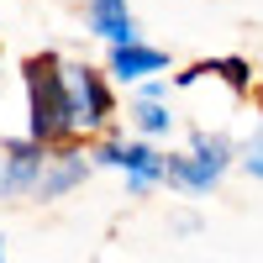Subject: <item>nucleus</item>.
Listing matches in <instances>:
<instances>
[{"label": "nucleus", "instance_id": "obj_7", "mask_svg": "<svg viewBox=\"0 0 263 263\" xmlns=\"http://www.w3.org/2000/svg\"><path fill=\"white\" fill-rule=\"evenodd\" d=\"M163 69H168V53L153 48V42H142V37L105 53V79H116V84H142V79L163 74Z\"/></svg>", "mask_w": 263, "mask_h": 263}, {"label": "nucleus", "instance_id": "obj_9", "mask_svg": "<svg viewBox=\"0 0 263 263\" xmlns=\"http://www.w3.org/2000/svg\"><path fill=\"white\" fill-rule=\"evenodd\" d=\"M200 79H227L237 95H248V90H253V63L237 58V53H232V58H200V63H190V69L174 79V84H179V90H190V84H200Z\"/></svg>", "mask_w": 263, "mask_h": 263}, {"label": "nucleus", "instance_id": "obj_11", "mask_svg": "<svg viewBox=\"0 0 263 263\" xmlns=\"http://www.w3.org/2000/svg\"><path fill=\"white\" fill-rule=\"evenodd\" d=\"M242 168L253 174V179H263V121L253 126V137L242 142Z\"/></svg>", "mask_w": 263, "mask_h": 263}, {"label": "nucleus", "instance_id": "obj_1", "mask_svg": "<svg viewBox=\"0 0 263 263\" xmlns=\"http://www.w3.org/2000/svg\"><path fill=\"white\" fill-rule=\"evenodd\" d=\"M63 58L58 53H32L21 63V84H27V142L37 147H63L74 142L69 111H63Z\"/></svg>", "mask_w": 263, "mask_h": 263}, {"label": "nucleus", "instance_id": "obj_13", "mask_svg": "<svg viewBox=\"0 0 263 263\" xmlns=\"http://www.w3.org/2000/svg\"><path fill=\"white\" fill-rule=\"evenodd\" d=\"M0 263H6V237H0Z\"/></svg>", "mask_w": 263, "mask_h": 263}, {"label": "nucleus", "instance_id": "obj_4", "mask_svg": "<svg viewBox=\"0 0 263 263\" xmlns=\"http://www.w3.org/2000/svg\"><path fill=\"white\" fill-rule=\"evenodd\" d=\"M90 163H105V168H116L126 174V195H153L163 184V153L158 147H147V142H126V137H105L95 153H90Z\"/></svg>", "mask_w": 263, "mask_h": 263}, {"label": "nucleus", "instance_id": "obj_12", "mask_svg": "<svg viewBox=\"0 0 263 263\" xmlns=\"http://www.w3.org/2000/svg\"><path fill=\"white\" fill-rule=\"evenodd\" d=\"M132 100H168V84H163V79H147V84H142V90L132 95Z\"/></svg>", "mask_w": 263, "mask_h": 263}, {"label": "nucleus", "instance_id": "obj_8", "mask_svg": "<svg viewBox=\"0 0 263 263\" xmlns=\"http://www.w3.org/2000/svg\"><path fill=\"white\" fill-rule=\"evenodd\" d=\"M84 32L111 48H126V42H137V16L126 0H84Z\"/></svg>", "mask_w": 263, "mask_h": 263}, {"label": "nucleus", "instance_id": "obj_2", "mask_svg": "<svg viewBox=\"0 0 263 263\" xmlns=\"http://www.w3.org/2000/svg\"><path fill=\"white\" fill-rule=\"evenodd\" d=\"M63 111H69V132L74 142L79 137H105L116 121V90L111 79H105V69H95V63H63Z\"/></svg>", "mask_w": 263, "mask_h": 263}, {"label": "nucleus", "instance_id": "obj_14", "mask_svg": "<svg viewBox=\"0 0 263 263\" xmlns=\"http://www.w3.org/2000/svg\"><path fill=\"white\" fill-rule=\"evenodd\" d=\"M258 105H263V84H258Z\"/></svg>", "mask_w": 263, "mask_h": 263}, {"label": "nucleus", "instance_id": "obj_3", "mask_svg": "<svg viewBox=\"0 0 263 263\" xmlns=\"http://www.w3.org/2000/svg\"><path fill=\"white\" fill-rule=\"evenodd\" d=\"M237 147L221 132H195L190 153H163V184L168 190H184V195H211L221 184V174L232 168Z\"/></svg>", "mask_w": 263, "mask_h": 263}, {"label": "nucleus", "instance_id": "obj_5", "mask_svg": "<svg viewBox=\"0 0 263 263\" xmlns=\"http://www.w3.org/2000/svg\"><path fill=\"white\" fill-rule=\"evenodd\" d=\"M48 153L53 147H37L27 137L0 142V200H32L42 168H48Z\"/></svg>", "mask_w": 263, "mask_h": 263}, {"label": "nucleus", "instance_id": "obj_10", "mask_svg": "<svg viewBox=\"0 0 263 263\" xmlns=\"http://www.w3.org/2000/svg\"><path fill=\"white\" fill-rule=\"evenodd\" d=\"M132 126H137V137H168L174 132V111L168 100H132Z\"/></svg>", "mask_w": 263, "mask_h": 263}, {"label": "nucleus", "instance_id": "obj_6", "mask_svg": "<svg viewBox=\"0 0 263 263\" xmlns=\"http://www.w3.org/2000/svg\"><path fill=\"white\" fill-rule=\"evenodd\" d=\"M90 153L84 147H74V142H63V147H53L48 153V168H42V179H37V195L32 200H63L69 190H79L84 179H90Z\"/></svg>", "mask_w": 263, "mask_h": 263}]
</instances>
